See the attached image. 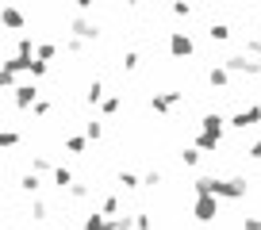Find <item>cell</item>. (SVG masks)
Wrapping results in <instances>:
<instances>
[{
	"label": "cell",
	"mask_w": 261,
	"mask_h": 230,
	"mask_svg": "<svg viewBox=\"0 0 261 230\" xmlns=\"http://www.w3.org/2000/svg\"><path fill=\"white\" fill-rule=\"evenodd\" d=\"M192 192L196 196H219V199H246L250 181L246 177H196Z\"/></svg>",
	"instance_id": "6da1fadb"
},
{
	"label": "cell",
	"mask_w": 261,
	"mask_h": 230,
	"mask_svg": "<svg viewBox=\"0 0 261 230\" xmlns=\"http://www.w3.org/2000/svg\"><path fill=\"white\" fill-rule=\"evenodd\" d=\"M192 219L196 222H215L219 219V196H196L192 199Z\"/></svg>",
	"instance_id": "7a4b0ae2"
},
{
	"label": "cell",
	"mask_w": 261,
	"mask_h": 230,
	"mask_svg": "<svg viewBox=\"0 0 261 230\" xmlns=\"http://www.w3.org/2000/svg\"><path fill=\"white\" fill-rule=\"evenodd\" d=\"M223 69H227V73H242V77H257L261 62H250V54H234V58L223 62Z\"/></svg>",
	"instance_id": "3957f363"
},
{
	"label": "cell",
	"mask_w": 261,
	"mask_h": 230,
	"mask_svg": "<svg viewBox=\"0 0 261 230\" xmlns=\"http://www.w3.org/2000/svg\"><path fill=\"white\" fill-rule=\"evenodd\" d=\"M69 31H73L77 39H85V42H96L100 39V23H96V19H89V16H77L73 23H69Z\"/></svg>",
	"instance_id": "277c9868"
},
{
	"label": "cell",
	"mask_w": 261,
	"mask_h": 230,
	"mask_svg": "<svg viewBox=\"0 0 261 230\" xmlns=\"http://www.w3.org/2000/svg\"><path fill=\"white\" fill-rule=\"evenodd\" d=\"M169 54H173V58H192V54H196V42H192V35H185V31H173V35H169Z\"/></svg>",
	"instance_id": "5b68a950"
},
{
	"label": "cell",
	"mask_w": 261,
	"mask_h": 230,
	"mask_svg": "<svg viewBox=\"0 0 261 230\" xmlns=\"http://www.w3.org/2000/svg\"><path fill=\"white\" fill-rule=\"evenodd\" d=\"M180 100H185V92H154V96H150V107H154L158 115H169Z\"/></svg>",
	"instance_id": "8992f818"
},
{
	"label": "cell",
	"mask_w": 261,
	"mask_h": 230,
	"mask_svg": "<svg viewBox=\"0 0 261 230\" xmlns=\"http://www.w3.org/2000/svg\"><path fill=\"white\" fill-rule=\"evenodd\" d=\"M253 123H261V104L246 107V111H238L234 119H230V127H234V131H246V127H253Z\"/></svg>",
	"instance_id": "52a82bcc"
},
{
	"label": "cell",
	"mask_w": 261,
	"mask_h": 230,
	"mask_svg": "<svg viewBox=\"0 0 261 230\" xmlns=\"http://www.w3.org/2000/svg\"><path fill=\"white\" fill-rule=\"evenodd\" d=\"M0 23L12 27V31H19V27H23V12L12 8V4H4V8H0Z\"/></svg>",
	"instance_id": "ba28073f"
},
{
	"label": "cell",
	"mask_w": 261,
	"mask_h": 230,
	"mask_svg": "<svg viewBox=\"0 0 261 230\" xmlns=\"http://www.w3.org/2000/svg\"><path fill=\"white\" fill-rule=\"evenodd\" d=\"M200 131H207V134H215V138H223V115H219V111H207L204 119H200Z\"/></svg>",
	"instance_id": "9c48e42d"
},
{
	"label": "cell",
	"mask_w": 261,
	"mask_h": 230,
	"mask_svg": "<svg viewBox=\"0 0 261 230\" xmlns=\"http://www.w3.org/2000/svg\"><path fill=\"white\" fill-rule=\"evenodd\" d=\"M39 100V84H19L16 89V107H31Z\"/></svg>",
	"instance_id": "30bf717a"
},
{
	"label": "cell",
	"mask_w": 261,
	"mask_h": 230,
	"mask_svg": "<svg viewBox=\"0 0 261 230\" xmlns=\"http://www.w3.org/2000/svg\"><path fill=\"white\" fill-rule=\"evenodd\" d=\"M219 142H223V138H215V134H207V131L196 134V150H200V154H215V150H219Z\"/></svg>",
	"instance_id": "8fae6325"
},
{
	"label": "cell",
	"mask_w": 261,
	"mask_h": 230,
	"mask_svg": "<svg viewBox=\"0 0 261 230\" xmlns=\"http://www.w3.org/2000/svg\"><path fill=\"white\" fill-rule=\"evenodd\" d=\"M207 84H212V89H227V84H230V73H227L223 66H212V69H207Z\"/></svg>",
	"instance_id": "7c38bea8"
},
{
	"label": "cell",
	"mask_w": 261,
	"mask_h": 230,
	"mask_svg": "<svg viewBox=\"0 0 261 230\" xmlns=\"http://www.w3.org/2000/svg\"><path fill=\"white\" fill-rule=\"evenodd\" d=\"M50 181H54L58 184V188H69V184H73V172H69V169H62V165H58V169H50Z\"/></svg>",
	"instance_id": "4fadbf2b"
},
{
	"label": "cell",
	"mask_w": 261,
	"mask_h": 230,
	"mask_svg": "<svg viewBox=\"0 0 261 230\" xmlns=\"http://www.w3.org/2000/svg\"><path fill=\"white\" fill-rule=\"evenodd\" d=\"M115 184H119V188H127V192H135V188L142 184V177H139V172H127V169H123L119 177H115Z\"/></svg>",
	"instance_id": "5bb4252c"
},
{
	"label": "cell",
	"mask_w": 261,
	"mask_h": 230,
	"mask_svg": "<svg viewBox=\"0 0 261 230\" xmlns=\"http://www.w3.org/2000/svg\"><path fill=\"white\" fill-rule=\"evenodd\" d=\"M207 39H212V42H227L230 39V27L227 23H212V27H207Z\"/></svg>",
	"instance_id": "9a60e30c"
},
{
	"label": "cell",
	"mask_w": 261,
	"mask_h": 230,
	"mask_svg": "<svg viewBox=\"0 0 261 230\" xmlns=\"http://www.w3.org/2000/svg\"><path fill=\"white\" fill-rule=\"evenodd\" d=\"M104 96H108V92H104V81H100V77H96V81L89 84V96H85V100H89V104H100V100H104Z\"/></svg>",
	"instance_id": "2e32d148"
},
{
	"label": "cell",
	"mask_w": 261,
	"mask_h": 230,
	"mask_svg": "<svg viewBox=\"0 0 261 230\" xmlns=\"http://www.w3.org/2000/svg\"><path fill=\"white\" fill-rule=\"evenodd\" d=\"M119 104H123L119 96H104V100H100V115H115V111H119Z\"/></svg>",
	"instance_id": "e0dca14e"
},
{
	"label": "cell",
	"mask_w": 261,
	"mask_h": 230,
	"mask_svg": "<svg viewBox=\"0 0 261 230\" xmlns=\"http://www.w3.org/2000/svg\"><path fill=\"white\" fill-rule=\"evenodd\" d=\"M39 172H27V177H23V181H19V188H23V192H31V196H35V192H39Z\"/></svg>",
	"instance_id": "ac0fdd59"
},
{
	"label": "cell",
	"mask_w": 261,
	"mask_h": 230,
	"mask_svg": "<svg viewBox=\"0 0 261 230\" xmlns=\"http://www.w3.org/2000/svg\"><path fill=\"white\" fill-rule=\"evenodd\" d=\"M19 146V131H0V150H12Z\"/></svg>",
	"instance_id": "d6986e66"
},
{
	"label": "cell",
	"mask_w": 261,
	"mask_h": 230,
	"mask_svg": "<svg viewBox=\"0 0 261 230\" xmlns=\"http://www.w3.org/2000/svg\"><path fill=\"white\" fill-rule=\"evenodd\" d=\"M200 161V150L196 146H188V150H180V165H188V169H192V165Z\"/></svg>",
	"instance_id": "ffe728a7"
},
{
	"label": "cell",
	"mask_w": 261,
	"mask_h": 230,
	"mask_svg": "<svg viewBox=\"0 0 261 230\" xmlns=\"http://www.w3.org/2000/svg\"><path fill=\"white\" fill-rule=\"evenodd\" d=\"M85 138H104V123H96V119L85 123Z\"/></svg>",
	"instance_id": "44dd1931"
},
{
	"label": "cell",
	"mask_w": 261,
	"mask_h": 230,
	"mask_svg": "<svg viewBox=\"0 0 261 230\" xmlns=\"http://www.w3.org/2000/svg\"><path fill=\"white\" fill-rule=\"evenodd\" d=\"M162 181H165V172H162V169H150L146 177H142V184H150V188H158Z\"/></svg>",
	"instance_id": "7402d4cb"
},
{
	"label": "cell",
	"mask_w": 261,
	"mask_h": 230,
	"mask_svg": "<svg viewBox=\"0 0 261 230\" xmlns=\"http://www.w3.org/2000/svg\"><path fill=\"white\" fill-rule=\"evenodd\" d=\"M65 150H69V154H81V150H85V134H73V138H65Z\"/></svg>",
	"instance_id": "603a6c76"
},
{
	"label": "cell",
	"mask_w": 261,
	"mask_h": 230,
	"mask_svg": "<svg viewBox=\"0 0 261 230\" xmlns=\"http://www.w3.org/2000/svg\"><path fill=\"white\" fill-rule=\"evenodd\" d=\"M46 69H50L46 62H31V66H27V73H31L35 81H39V77H46Z\"/></svg>",
	"instance_id": "cb8c5ba5"
},
{
	"label": "cell",
	"mask_w": 261,
	"mask_h": 230,
	"mask_svg": "<svg viewBox=\"0 0 261 230\" xmlns=\"http://www.w3.org/2000/svg\"><path fill=\"white\" fill-rule=\"evenodd\" d=\"M35 54H39V62H50V58H54V46H50V42H39Z\"/></svg>",
	"instance_id": "d4e9b609"
},
{
	"label": "cell",
	"mask_w": 261,
	"mask_h": 230,
	"mask_svg": "<svg viewBox=\"0 0 261 230\" xmlns=\"http://www.w3.org/2000/svg\"><path fill=\"white\" fill-rule=\"evenodd\" d=\"M69 196H73V199H85V196H89V184H69Z\"/></svg>",
	"instance_id": "484cf974"
},
{
	"label": "cell",
	"mask_w": 261,
	"mask_h": 230,
	"mask_svg": "<svg viewBox=\"0 0 261 230\" xmlns=\"http://www.w3.org/2000/svg\"><path fill=\"white\" fill-rule=\"evenodd\" d=\"M65 50H69V54H81V50H85V39H77V35H73V39H65Z\"/></svg>",
	"instance_id": "4316f807"
},
{
	"label": "cell",
	"mask_w": 261,
	"mask_h": 230,
	"mask_svg": "<svg viewBox=\"0 0 261 230\" xmlns=\"http://www.w3.org/2000/svg\"><path fill=\"white\" fill-rule=\"evenodd\" d=\"M100 211H104V215H115V211H119V199H115V196H108L104 204H100Z\"/></svg>",
	"instance_id": "83f0119b"
},
{
	"label": "cell",
	"mask_w": 261,
	"mask_h": 230,
	"mask_svg": "<svg viewBox=\"0 0 261 230\" xmlns=\"http://www.w3.org/2000/svg\"><path fill=\"white\" fill-rule=\"evenodd\" d=\"M50 169H54V165H50L46 157H35L31 161V172H50Z\"/></svg>",
	"instance_id": "f1b7e54d"
},
{
	"label": "cell",
	"mask_w": 261,
	"mask_h": 230,
	"mask_svg": "<svg viewBox=\"0 0 261 230\" xmlns=\"http://www.w3.org/2000/svg\"><path fill=\"white\" fill-rule=\"evenodd\" d=\"M173 12H177V16H192V4H188V0H173Z\"/></svg>",
	"instance_id": "f546056e"
},
{
	"label": "cell",
	"mask_w": 261,
	"mask_h": 230,
	"mask_svg": "<svg viewBox=\"0 0 261 230\" xmlns=\"http://www.w3.org/2000/svg\"><path fill=\"white\" fill-rule=\"evenodd\" d=\"M123 69H139V54H135V50L123 54Z\"/></svg>",
	"instance_id": "4dcf8cb0"
},
{
	"label": "cell",
	"mask_w": 261,
	"mask_h": 230,
	"mask_svg": "<svg viewBox=\"0 0 261 230\" xmlns=\"http://www.w3.org/2000/svg\"><path fill=\"white\" fill-rule=\"evenodd\" d=\"M31 107H35V115H50V100H42V96H39V100H35V104H31Z\"/></svg>",
	"instance_id": "1f68e13d"
},
{
	"label": "cell",
	"mask_w": 261,
	"mask_h": 230,
	"mask_svg": "<svg viewBox=\"0 0 261 230\" xmlns=\"http://www.w3.org/2000/svg\"><path fill=\"white\" fill-rule=\"evenodd\" d=\"M242 230H261V219H257V215H246V219H242Z\"/></svg>",
	"instance_id": "d6a6232c"
},
{
	"label": "cell",
	"mask_w": 261,
	"mask_h": 230,
	"mask_svg": "<svg viewBox=\"0 0 261 230\" xmlns=\"http://www.w3.org/2000/svg\"><path fill=\"white\" fill-rule=\"evenodd\" d=\"M154 222H150V215H135V230H150Z\"/></svg>",
	"instance_id": "836d02e7"
},
{
	"label": "cell",
	"mask_w": 261,
	"mask_h": 230,
	"mask_svg": "<svg viewBox=\"0 0 261 230\" xmlns=\"http://www.w3.org/2000/svg\"><path fill=\"white\" fill-rule=\"evenodd\" d=\"M246 54H257L261 58V39H246Z\"/></svg>",
	"instance_id": "e575fe53"
},
{
	"label": "cell",
	"mask_w": 261,
	"mask_h": 230,
	"mask_svg": "<svg viewBox=\"0 0 261 230\" xmlns=\"http://www.w3.org/2000/svg\"><path fill=\"white\" fill-rule=\"evenodd\" d=\"M31 215H35V219H46V204H42V199H35V207H31Z\"/></svg>",
	"instance_id": "d590c367"
},
{
	"label": "cell",
	"mask_w": 261,
	"mask_h": 230,
	"mask_svg": "<svg viewBox=\"0 0 261 230\" xmlns=\"http://www.w3.org/2000/svg\"><path fill=\"white\" fill-rule=\"evenodd\" d=\"M250 157H253V161H261V138H257V142L250 146Z\"/></svg>",
	"instance_id": "8d00e7d4"
},
{
	"label": "cell",
	"mask_w": 261,
	"mask_h": 230,
	"mask_svg": "<svg viewBox=\"0 0 261 230\" xmlns=\"http://www.w3.org/2000/svg\"><path fill=\"white\" fill-rule=\"evenodd\" d=\"M73 4H77L81 12H92V4H96V0H73Z\"/></svg>",
	"instance_id": "74e56055"
},
{
	"label": "cell",
	"mask_w": 261,
	"mask_h": 230,
	"mask_svg": "<svg viewBox=\"0 0 261 230\" xmlns=\"http://www.w3.org/2000/svg\"><path fill=\"white\" fill-rule=\"evenodd\" d=\"M127 4H139V0H127Z\"/></svg>",
	"instance_id": "f35d334b"
},
{
	"label": "cell",
	"mask_w": 261,
	"mask_h": 230,
	"mask_svg": "<svg viewBox=\"0 0 261 230\" xmlns=\"http://www.w3.org/2000/svg\"><path fill=\"white\" fill-rule=\"evenodd\" d=\"M257 27H261V19H257Z\"/></svg>",
	"instance_id": "ab89813d"
}]
</instances>
